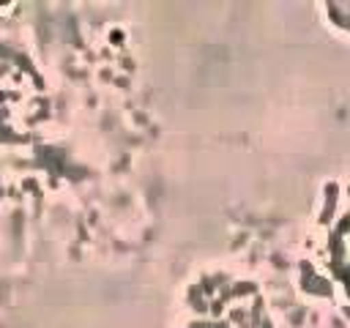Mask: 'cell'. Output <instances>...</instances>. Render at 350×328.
<instances>
[{"mask_svg":"<svg viewBox=\"0 0 350 328\" xmlns=\"http://www.w3.org/2000/svg\"><path fill=\"white\" fill-rule=\"evenodd\" d=\"M334 260H336V271H339V276L350 284V219H347L345 227H339V232H336Z\"/></svg>","mask_w":350,"mask_h":328,"instance_id":"6da1fadb","label":"cell"}]
</instances>
